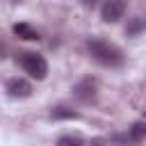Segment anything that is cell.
<instances>
[{
  "instance_id": "1",
  "label": "cell",
  "mask_w": 146,
  "mask_h": 146,
  "mask_svg": "<svg viewBox=\"0 0 146 146\" xmlns=\"http://www.w3.org/2000/svg\"><path fill=\"white\" fill-rule=\"evenodd\" d=\"M87 48H89V55L103 66H121L123 64V52L105 39H91L87 43Z\"/></svg>"
},
{
  "instance_id": "2",
  "label": "cell",
  "mask_w": 146,
  "mask_h": 146,
  "mask_svg": "<svg viewBox=\"0 0 146 146\" xmlns=\"http://www.w3.org/2000/svg\"><path fill=\"white\" fill-rule=\"evenodd\" d=\"M18 62H21L23 71H25L30 78H34V80H43V78L48 75V62H46L43 55H39V52H21Z\"/></svg>"
},
{
  "instance_id": "3",
  "label": "cell",
  "mask_w": 146,
  "mask_h": 146,
  "mask_svg": "<svg viewBox=\"0 0 146 146\" xmlns=\"http://www.w3.org/2000/svg\"><path fill=\"white\" fill-rule=\"evenodd\" d=\"M125 14V0H105L100 7V18L105 23H116Z\"/></svg>"
},
{
  "instance_id": "4",
  "label": "cell",
  "mask_w": 146,
  "mask_h": 146,
  "mask_svg": "<svg viewBox=\"0 0 146 146\" xmlns=\"http://www.w3.org/2000/svg\"><path fill=\"white\" fill-rule=\"evenodd\" d=\"M7 94L11 98H27V96H32V84L25 78H11L7 82Z\"/></svg>"
},
{
  "instance_id": "5",
  "label": "cell",
  "mask_w": 146,
  "mask_h": 146,
  "mask_svg": "<svg viewBox=\"0 0 146 146\" xmlns=\"http://www.w3.org/2000/svg\"><path fill=\"white\" fill-rule=\"evenodd\" d=\"M73 96H75L78 100H82V103L94 100V98H96V82H94V80H89V78L80 80V82L73 87Z\"/></svg>"
},
{
  "instance_id": "6",
  "label": "cell",
  "mask_w": 146,
  "mask_h": 146,
  "mask_svg": "<svg viewBox=\"0 0 146 146\" xmlns=\"http://www.w3.org/2000/svg\"><path fill=\"white\" fill-rule=\"evenodd\" d=\"M14 34L21 36V39H25V41H39V39H41L39 32H36L32 25H27V23H16V25H14Z\"/></svg>"
},
{
  "instance_id": "7",
  "label": "cell",
  "mask_w": 146,
  "mask_h": 146,
  "mask_svg": "<svg viewBox=\"0 0 146 146\" xmlns=\"http://www.w3.org/2000/svg\"><path fill=\"white\" fill-rule=\"evenodd\" d=\"M80 114L75 112V110H71V107H52L50 110V119H55V121H64V119H78Z\"/></svg>"
},
{
  "instance_id": "8",
  "label": "cell",
  "mask_w": 146,
  "mask_h": 146,
  "mask_svg": "<svg viewBox=\"0 0 146 146\" xmlns=\"http://www.w3.org/2000/svg\"><path fill=\"white\" fill-rule=\"evenodd\" d=\"M57 146H84V139L78 135H64L57 139Z\"/></svg>"
},
{
  "instance_id": "9",
  "label": "cell",
  "mask_w": 146,
  "mask_h": 146,
  "mask_svg": "<svg viewBox=\"0 0 146 146\" xmlns=\"http://www.w3.org/2000/svg\"><path fill=\"white\" fill-rule=\"evenodd\" d=\"M146 137V123H135L132 128H130V139L132 141H139V139H144Z\"/></svg>"
},
{
  "instance_id": "10",
  "label": "cell",
  "mask_w": 146,
  "mask_h": 146,
  "mask_svg": "<svg viewBox=\"0 0 146 146\" xmlns=\"http://www.w3.org/2000/svg\"><path fill=\"white\" fill-rule=\"evenodd\" d=\"M144 27H146V23H144L141 18H132L130 25L125 27V34H128V36H135V34H137L139 30H144Z\"/></svg>"
},
{
  "instance_id": "11",
  "label": "cell",
  "mask_w": 146,
  "mask_h": 146,
  "mask_svg": "<svg viewBox=\"0 0 146 146\" xmlns=\"http://www.w3.org/2000/svg\"><path fill=\"white\" fill-rule=\"evenodd\" d=\"M94 146H103V144H100V141H94Z\"/></svg>"
},
{
  "instance_id": "12",
  "label": "cell",
  "mask_w": 146,
  "mask_h": 146,
  "mask_svg": "<svg viewBox=\"0 0 146 146\" xmlns=\"http://www.w3.org/2000/svg\"><path fill=\"white\" fill-rule=\"evenodd\" d=\"M11 2H21V0H11Z\"/></svg>"
},
{
  "instance_id": "13",
  "label": "cell",
  "mask_w": 146,
  "mask_h": 146,
  "mask_svg": "<svg viewBox=\"0 0 146 146\" xmlns=\"http://www.w3.org/2000/svg\"><path fill=\"white\" fill-rule=\"evenodd\" d=\"M0 52H2V48H0ZM0 57H2V55H0Z\"/></svg>"
}]
</instances>
